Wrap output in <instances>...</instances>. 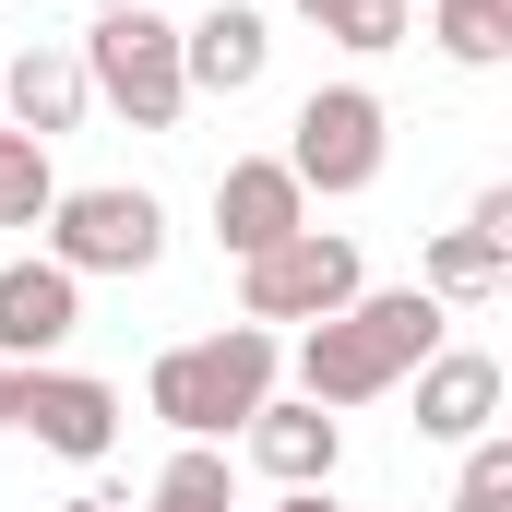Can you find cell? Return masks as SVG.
I'll use <instances>...</instances> for the list:
<instances>
[{
  "label": "cell",
  "instance_id": "6da1fadb",
  "mask_svg": "<svg viewBox=\"0 0 512 512\" xmlns=\"http://www.w3.org/2000/svg\"><path fill=\"white\" fill-rule=\"evenodd\" d=\"M441 322H453V310L417 298V286H358L334 322L298 334V393L334 405V417H346V405H382L417 358H441Z\"/></svg>",
  "mask_w": 512,
  "mask_h": 512
},
{
  "label": "cell",
  "instance_id": "7a4b0ae2",
  "mask_svg": "<svg viewBox=\"0 0 512 512\" xmlns=\"http://www.w3.org/2000/svg\"><path fill=\"white\" fill-rule=\"evenodd\" d=\"M274 370H286V346H274L262 322H227V334L167 346V358H155V382H143V405H155L179 441H227V429H251V417H262Z\"/></svg>",
  "mask_w": 512,
  "mask_h": 512
},
{
  "label": "cell",
  "instance_id": "3957f363",
  "mask_svg": "<svg viewBox=\"0 0 512 512\" xmlns=\"http://www.w3.org/2000/svg\"><path fill=\"white\" fill-rule=\"evenodd\" d=\"M72 60H84V96H108L131 131H179L191 84H179V24H167L155 0H131V12H96V36H84Z\"/></svg>",
  "mask_w": 512,
  "mask_h": 512
},
{
  "label": "cell",
  "instance_id": "277c9868",
  "mask_svg": "<svg viewBox=\"0 0 512 512\" xmlns=\"http://www.w3.org/2000/svg\"><path fill=\"white\" fill-rule=\"evenodd\" d=\"M393 155V108L370 84H310L298 96V120H286V179L298 191H322V203H346V191H370Z\"/></svg>",
  "mask_w": 512,
  "mask_h": 512
},
{
  "label": "cell",
  "instance_id": "5b68a950",
  "mask_svg": "<svg viewBox=\"0 0 512 512\" xmlns=\"http://www.w3.org/2000/svg\"><path fill=\"white\" fill-rule=\"evenodd\" d=\"M48 262L60 274H155L167 262V203L131 179H84L48 203Z\"/></svg>",
  "mask_w": 512,
  "mask_h": 512
},
{
  "label": "cell",
  "instance_id": "8992f818",
  "mask_svg": "<svg viewBox=\"0 0 512 512\" xmlns=\"http://www.w3.org/2000/svg\"><path fill=\"white\" fill-rule=\"evenodd\" d=\"M358 286H370V274H358V239H346V227H298V239H274L262 262H239V322H262V334L298 322V334H310V322H334Z\"/></svg>",
  "mask_w": 512,
  "mask_h": 512
},
{
  "label": "cell",
  "instance_id": "52a82bcc",
  "mask_svg": "<svg viewBox=\"0 0 512 512\" xmlns=\"http://www.w3.org/2000/svg\"><path fill=\"white\" fill-rule=\"evenodd\" d=\"M120 393L96 382V370H60V358H36V370H12V429L36 441V453H60V465H108L120 453Z\"/></svg>",
  "mask_w": 512,
  "mask_h": 512
},
{
  "label": "cell",
  "instance_id": "ba28073f",
  "mask_svg": "<svg viewBox=\"0 0 512 512\" xmlns=\"http://www.w3.org/2000/svg\"><path fill=\"white\" fill-rule=\"evenodd\" d=\"M84 334V274H60V262H0V370H36V358H60Z\"/></svg>",
  "mask_w": 512,
  "mask_h": 512
},
{
  "label": "cell",
  "instance_id": "9c48e42d",
  "mask_svg": "<svg viewBox=\"0 0 512 512\" xmlns=\"http://www.w3.org/2000/svg\"><path fill=\"white\" fill-rule=\"evenodd\" d=\"M310 227V191L286 179V155H227V179H215V239L227 262H262L274 239H298Z\"/></svg>",
  "mask_w": 512,
  "mask_h": 512
},
{
  "label": "cell",
  "instance_id": "30bf717a",
  "mask_svg": "<svg viewBox=\"0 0 512 512\" xmlns=\"http://www.w3.org/2000/svg\"><path fill=\"white\" fill-rule=\"evenodd\" d=\"M239 441H251V465L274 489H334V465H346V417L310 405V393H262V417Z\"/></svg>",
  "mask_w": 512,
  "mask_h": 512
},
{
  "label": "cell",
  "instance_id": "8fae6325",
  "mask_svg": "<svg viewBox=\"0 0 512 512\" xmlns=\"http://www.w3.org/2000/svg\"><path fill=\"white\" fill-rule=\"evenodd\" d=\"M262 72H274V24L251 0H215L203 24H179V84L191 96H251Z\"/></svg>",
  "mask_w": 512,
  "mask_h": 512
},
{
  "label": "cell",
  "instance_id": "7c38bea8",
  "mask_svg": "<svg viewBox=\"0 0 512 512\" xmlns=\"http://www.w3.org/2000/svg\"><path fill=\"white\" fill-rule=\"evenodd\" d=\"M405 382H417V441H453V453H465V441L501 417V358H489V346H441V358H417Z\"/></svg>",
  "mask_w": 512,
  "mask_h": 512
},
{
  "label": "cell",
  "instance_id": "4fadbf2b",
  "mask_svg": "<svg viewBox=\"0 0 512 512\" xmlns=\"http://www.w3.org/2000/svg\"><path fill=\"white\" fill-rule=\"evenodd\" d=\"M0 96H12V131H36V143H60V131H84V60L72 48H12V72H0Z\"/></svg>",
  "mask_w": 512,
  "mask_h": 512
},
{
  "label": "cell",
  "instance_id": "5bb4252c",
  "mask_svg": "<svg viewBox=\"0 0 512 512\" xmlns=\"http://www.w3.org/2000/svg\"><path fill=\"white\" fill-rule=\"evenodd\" d=\"M501 286H512V251L477 239V227H441V239L417 251V298H441V310H477V298H501Z\"/></svg>",
  "mask_w": 512,
  "mask_h": 512
},
{
  "label": "cell",
  "instance_id": "9a60e30c",
  "mask_svg": "<svg viewBox=\"0 0 512 512\" xmlns=\"http://www.w3.org/2000/svg\"><path fill=\"white\" fill-rule=\"evenodd\" d=\"M48 203H60V167H48V143L0 120V227H48Z\"/></svg>",
  "mask_w": 512,
  "mask_h": 512
},
{
  "label": "cell",
  "instance_id": "2e32d148",
  "mask_svg": "<svg viewBox=\"0 0 512 512\" xmlns=\"http://www.w3.org/2000/svg\"><path fill=\"white\" fill-rule=\"evenodd\" d=\"M143 512H239V477H227V453H215V441H179Z\"/></svg>",
  "mask_w": 512,
  "mask_h": 512
},
{
  "label": "cell",
  "instance_id": "e0dca14e",
  "mask_svg": "<svg viewBox=\"0 0 512 512\" xmlns=\"http://www.w3.org/2000/svg\"><path fill=\"white\" fill-rule=\"evenodd\" d=\"M441 60H465V72H501L512 60V0H441Z\"/></svg>",
  "mask_w": 512,
  "mask_h": 512
},
{
  "label": "cell",
  "instance_id": "ac0fdd59",
  "mask_svg": "<svg viewBox=\"0 0 512 512\" xmlns=\"http://www.w3.org/2000/svg\"><path fill=\"white\" fill-rule=\"evenodd\" d=\"M453 512H512V441L477 429L465 441V477H453Z\"/></svg>",
  "mask_w": 512,
  "mask_h": 512
},
{
  "label": "cell",
  "instance_id": "d6986e66",
  "mask_svg": "<svg viewBox=\"0 0 512 512\" xmlns=\"http://www.w3.org/2000/svg\"><path fill=\"white\" fill-rule=\"evenodd\" d=\"M405 24H417V0H358V12L334 24V48H358V60H382V48H405Z\"/></svg>",
  "mask_w": 512,
  "mask_h": 512
},
{
  "label": "cell",
  "instance_id": "ffe728a7",
  "mask_svg": "<svg viewBox=\"0 0 512 512\" xmlns=\"http://www.w3.org/2000/svg\"><path fill=\"white\" fill-rule=\"evenodd\" d=\"M465 227H477V239H501V251H512V179H489V191L465 203Z\"/></svg>",
  "mask_w": 512,
  "mask_h": 512
},
{
  "label": "cell",
  "instance_id": "44dd1931",
  "mask_svg": "<svg viewBox=\"0 0 512 512\" xmlns=\"http://www.w3.org/2000/svg\"><path fill=\"white\" fill-rule=\"evenodd\" d=\"M274 512H346V501H334V489H286Z\"/></svg>",
  "mask_w": 512,
  "mask_h": 512
},
{
  "label": "cell",
  "instance_id": "7402d4cb",
  "mask_svg": "<svg viewBox=\"0 0 512 512\" xmlns=\"http://www.w3.org/2000/svg\"><path fill=\"white\" fill-rule=\"evenodd\" d=\"M298 12H310V24H322V36H334V24H346V12H358V0H298Z\"/></svg>",
  "mask_w": 512,
  "mask_h": 512
},
{
  "label": "cell",
  "instance_id": "603a6c76",
  "mask_svg": "<svg viewBox=\"0 0 512 512\" xmlns=\"http://www.w3.org/2000/svg\"><path fill=\"white\" fill-rule=\"evenodd\" d=\"M60 512H131V501H96V489H84V501H60Z\"/></svg>",
  "mask_w": 512,
  "mask_h": 512
},
{
  "label": "cell",
  "instance_id": "cb8c5ba5",
  "mask_svg": "<svg viewBox=\"0 0 512 512\" xmlns=\"http://www.w3.org/2000/svg\"><path fill=\"white\" fill-rule=\"evenodd\" d=\"M0 429H12V370H0Z\"/></svg>",
  "mask_w": 512,
  "mask_h": 512
},
{
  "label": "cell",
  "instance_id": "d4e9b609",
  "mask_svg": "<svg viewBox=\"0 0 512 512\" xmlns=\"http://www.w3.org/2000/svg\"><path fill=\"white\" fill-rule=\"evenodd\" d=\"M84 12H131V0H84Z\"/></svg>",
  "mask_w": 512,
  "mask_h": 512
}]
</instances>
